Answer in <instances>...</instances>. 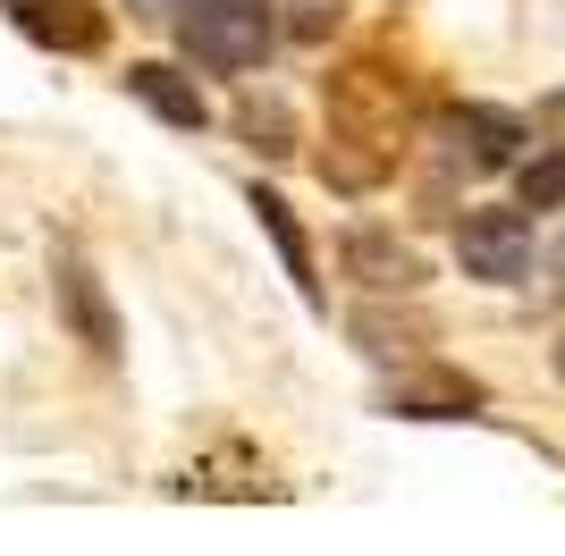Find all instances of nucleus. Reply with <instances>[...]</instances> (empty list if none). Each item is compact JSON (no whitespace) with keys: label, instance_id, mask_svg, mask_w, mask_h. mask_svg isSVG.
Wrapping results in <instances>:
<instances>
[{"label":"nucleus","instance_id":"f257e3e1","mask_svg":"<svg viewBox=\"0 0 565 556\" xmlns=\"http://www.w3.org/2000/svg\"><path fill=\"white\" fill-rule=\"evenodd\" d=\"M178 34H186V60L236 76V68H254L262 51H270L279 18H270V0H186Z\"/></svg>","mask_w":565,"mask_h":556},{"label":"nucleus","instance_id":"f03ea898","mask_svg":"<svg viewBox=\"0 0 565 556\" xmlns=\"http://www.w3.org/2000/svg\"><path fill=\"white\" fill-rule=\"evenodd\" d=\"M456 254H465V278L515 287V278H532V220L523 211H465Z\"/></svg>","mask_w":565,"mask_h":556},{"label":"nucleus","instance_id":"7ed1b4c3","mask_svg":"<svg viewBox=\"0 0 565 556\" xmlns=\"http://www.w3.org/2000/svg\"><path fill=\"white\" fill-rule=\"evenodd\" d=\"M60 312H68V329L94 354H118V312H110V296H102V278L76 254H60Z\"/></svg>","mask_w":565,"mask_h":556},{"label":"nucleus","instance_id":"20e7f679","mask_svg":"<svg viewBox=\"0 0 565 556\" xmlns=\"http://www.w3.org/2000/svg\"><path fill=\"white\" fill-rule=\"evenodd\" d=\"M127 93H136V101H143L152 118H161V127H178V136H194V127L212 118V110H203V93H194V85H186L178 68H161V60H143V68H127Z\"/></svg>","mask_w":565,"mask_h":556},{"label":"nucleus","instance_id":"39448f33","mask_svg":"<svg viewBox=\"0 0 565 556\" xmlns=\"http://www.w3.org/2000/svg\"><path fill=\"white\" fill-rule=\"evenodd\" d=\"M347 270L363 278V287H380V296H405V287H423V261L405 254L397 236H380V228H354V236H347Z\"/></svg>","mask_w":565,"mask_h":556},{"label":"nucleus","instance_id":"423d86ee","mask_svg":"<svg viewBox=\"0 0 565 556\" xmlns=\"http://www.w3.org/2000/svg\"><path fill=\"white\" fill-rule=\"evenodd\" d=\"M439 136H448L456 152H472V169H507V161H515V143H523V127L507 110H448V118H439Z\"/></svg>","mask_w":565,"mask_h":556},{"label":"nucleus","instance_id":"0eeeda50","mask_svg":"<svg viewBox=\"0 0 565 556\" xmlns=\"http://www.w3.org/2000/svg\"><path fill=\"white\" fill-rule=\"evenodd\" d=\"M245 211H254L262 228H270V245H279V261H287V278L305 287V303H321V278H312V245H305V228H296V211L270 194V185H254L245 194Z\"/></svg>","mask_w":565,"mask_h":556},{"label":"nucleus","instance_id":"6e6552de","mask_svg":"<svg viewBox=\"0 0 565 556\" xmlns=\"http://www.w3.org/2000/svg\"><path fill=\"white\" fill-rule=\"evenodd\" d=\"M18 25L34 43H60V51H102V18H68V9H34L18 0Z\"/></svg>","mask_w":565,"mask_h":556},{"label":"nucleus","instance_id":"1a4fd4ad","mask_svg":"<svg viewBox=\"0 0 565 556\" xmlns=\"http://www.w3.org/2000/svg\"><path fill=\"white\" fill-rule=\"evenodd\" d=\"M523 211H565V152H541L523 169Z\"/></svg>","mask_w":565,"mask_h":556},{"label":"nucleus","instance_id":"9d476101","mask_svg":"<svg viewBox=\"0 0 565 556\" xmlns=\"http://www.w3.org/2000/svg\"><path fill=\"white\" fill-rule=\"evenodd\" d=\"M236 127H245L262 152H287V110H279V101H245V110H236Z\"/></svg>","mask_w":565,"mask_h":556},{"label":"nucleus","instance_id":"9b49d317","mask_svg":"<svg viewBox=\"0 0 565 556\" xmlns=\"http://www.w3.org/2000/svg\"><path fill=\"white\" fill-rule=\"evenodd\" d=\"M136 18H169V0H136Z\"/></svg>","mask_w":565,"mask_h":556},{"label":"nucleus","instance_id":"f8f14e48","mask_svg":"<svg viewBox=\"0 0 565 556\" xmlns=\"http://www.w3.org/2000/svg\"><path fill=\"white\" fill-rule=\"evenodd\" d=\"M557 270H565V245H557Z\"/></svg>","mask_w":565,"mask_h":556}]
</instances>
